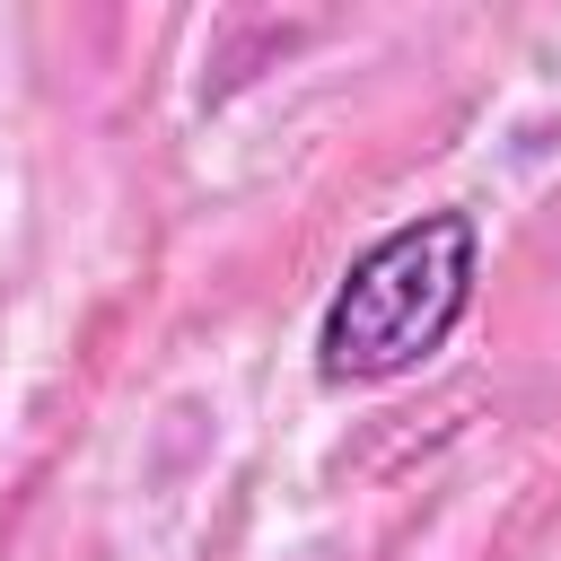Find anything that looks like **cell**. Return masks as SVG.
Segmentation results:
<instances>
[{
    "label": "cell",
    "instance_id": "obj_1",
    "mask_svg": "<svg viewBox=\"0 0 561 561\" xmlns=\"http://www.w3.org/2000/svg\"><path fill=\"white\" fill-rule=\"evenodd\" d=\"M473 272H482L473 210H421V219L386 228L368 254H351V272L333 280V298L316 316V377L394 386V377L430 368L473 307Z\"/></svg>",
    "mask_w": 561,
    "mask_h": 561
}]
</instances>
